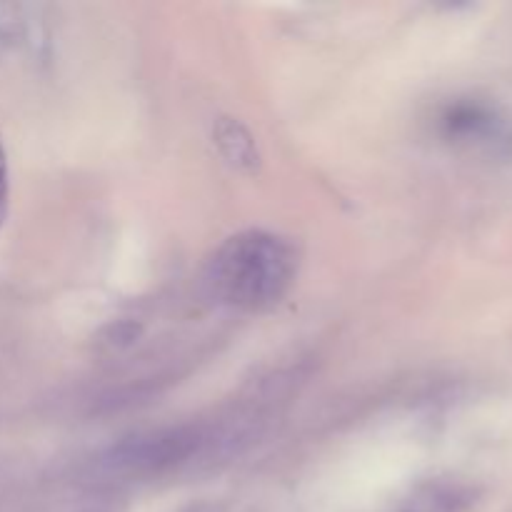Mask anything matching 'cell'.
Listing matches in <instances>:
<instances>
[{"instance_id":"7a4b0ae2","label":"cell","mask_w":512,"mask_h":512,"mask_svg":"<svg viewBox=\"0 0 512 512\" xmlns=\"http://www.w3.org/2000/svg\"><path fill=\"white\" fill-rule=\"evenodd\" d=\"M198 445V435L190 430H165L125 440L113 450L115 468L125 470H160L188 458Z\"/></svg>"},{"instance_id":"277c9868","label":"cell","mask_w":512,"mask_h":512,"mask_svg":"<svg viewBox=\"0 0 512 512\" xmlns=\"http://www.w3.org/2000/svg\"><path fill=\"white\" fill-rule=\"evenodd\" d=\"M215 143H218L220 153L225 155L228 163H233L235 168L253 170L258 168V148H255V140L238 120L220 118L215 125Z\"/></svg>"},{"instance_id":"5b68a950","label":"cell","mask_w":512,"mask_h":512,"mask_svg":"<svg viewBox=\"0 0 512 512\" xmlns=\"http://www.w3.org/2000/svg\"><path fill=\"white\" fill-rule=\"evenodd\" d=\"M140 328L135 323H130V320H120V323L110 325L108 330H105V343L110 345V348H123V345H130L135 338H138Z\"/></svg>"},{"instance_id":"6da1fadb","label":"cell","mask_w":512,"mask_h":512,"mask_svg":"<svg viewBox=\"0 0 512 512\" xmlns=\"http://www.w3.org/2000/svg\"><path fill=\"white\" fill-rule=\"evenodd\" d=\"M295 275V253L283 238L248 230L230 238L210 263V285L223 303L263 310L278 303Z\"/></svg>"},{"instance_id":"3957f363","label":"cell","mask_w":512,"mask_h":512,"mask_svg":"<svg viewBox=\"0 0 512 512\" xmlns=\"http://www.w3.org/2000/svg\"><path fill=\"white\" fill-rule=\"evenodd\" d=\"M443 130L455 140H490L498 135L500 118L480 103H455L443 113Z\"/></svg>"},{"instance_id":"8992f818","label":"cell","mask_w":512,"mask_h":512,"mask_svg":"<svg viewBox=\"0 0 512 512\" xmlns=\"http://www.w3.org/2000/svg\"><path fill=\"white\" fill-rule=\"evenodd\" d=\"M5 215H8V158L0 145V225H3Z\"/></svg>"}]
</instances>
